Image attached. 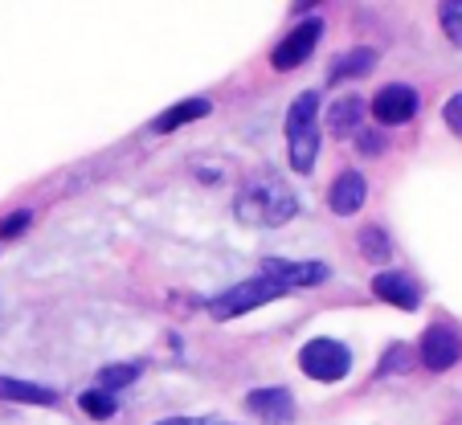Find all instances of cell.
Here are the masks:
<instances>
[{"label":"cell","mask_w":462,"mask_h":425,"mask_svg":"<svg viewBox=\"0 0 462 425\" xmlns=\"http://www.w3.org/2000/svg\"><path fill=\"white\" fill-rule=\"evenodd\" d=\"M295 213H299V197L291 192V184L274 172H258L254 180H245L234 200V217L250 229L287 226Z\"/></svg>","instance_id":"6da1fadb"},{"label":"cell","mask_w":462,"mask_h":425,"mask_svg":"<svg viewBox=\"0 0 462 425\" xmlns=\"http://www.w3.org/2000/svg\"><path fill=\"white\" fill-rule=\"evenodd\" d=\"M315 115H319V95L303 90L287 111V152H291V168L299 176H307L315 168L319 156V131H315Z\"/></svg>","instance_id":"7a4b0ae2"},{"label":"cell","mask_w":462,"mask_h":425,"mask_svg":"<svg viewBox=\"0 0 462 425\" xmlns=\"http://www.w3.org/2000/svg\"><path fill=\"white\" fill-rule=\"evenodd\" d=\"M299 368L319 384H336L352 373V352H348V344H340L332 336L307 339L303 352H299Z\"/></svg>","instance_id":"3957f363"},{"label":"cell","mask_w":462,"mask_h":425,"mask_svg":"<svg viewBox=\"0 0 462 425\" xmlns=\"http://www.w3.org/2000/svg\"><path fill=\"white\" fill-rule=\"evenodd\" d=\"M274 299H282V291L258 274V278H245V282H237V287L221 291V295H213L209 299V315L217 323H226V319H237V315L254 311V307L274 303Z\"/></svg>","instance_id":"277c9868"},{"label":"cell","mask_w":462,"mask_h":425,"mask_svg":"<svg viewBox=\"0 0 462 425\" xmlns=\"http://www.w3.org/2000/svg\"><path fill=\"white\" fill-rule=\"evenodd\" d=\"M262 278L274 282V287L287 295L295 287H319L332 278V266L328 262H291V258H262Z\"/></svg>","instance_id":"5b68a950"},{"label":"cell","mask_w":462,"mask_h":425,"mask_svg":"<svg viewBox=\"0 0 462 425\" xmlns=\"http://www.w3.org/2000/svg\"><path fill=\"white\" fill-rule=\"evenodd\" d=\"M418 360H421V368H430V373H450V368L462 360L458 331L446 328V323H430V328L421 331Z\"/></svg>","instance_id":"8992f818"},{"label":"cell","mask_w":462,"mask_h":425,"mask_svg":"<svg viewBox=\"0 0 462 425\" xmlns=\"http://www.w3.org/2000/svg\"><path fill=\"white\" fill-rule=\"evenodd\" d=\"M421 98L413 87H405V82H389V87H381L373 95V103H368V111H373V119L381 123V127H402V123H410L413 115H418Z\"/></svg>","instance_id":"52a82bcc"},{"label":"cell","mask_w":462,"mask_h":425,"mask_svg":"<svg viewBox=\"0 0 462 425\" xmlns=\"http://www.w3.org/2000/svg\"><path fill=\"white\" fill-rule=\"evenodd\" d=\"M319 33H323V21H315V17L303 21V25H295L279 45H274L271 66L279 69V74H291V69H299L315 53V45H319Z\"/></svg>","instance_id":"ba28073f"},{"label":"cell","mask_w":462,"mask_h":425,"mask_svg":"<svg viewBox=\"0 0 462 425\" xmlns=\"http://www.w3.org/2000/svg\"><path fill=\"white\" fill-rule=\"evenodd\" d=\"M245 409H250L258 421L266 425H291L295 421V397H291L282 384H274V389H254L250 397H245Z\"/></svg>","instance_id":"9c48e42d"},{"label":"cell","mask_w":462,"mask_h":425,"mask_svg":"<svg viewBox=\"0 0 462 425\" xmlns=\"http://www.w3.org/2000/svg\"><path fill=\"white\" fill-rule=\"evenodd\" d=\"M373 295L389 307H402V311H418L421 307V287L402 270H381L373 278Z\"/></svg>","instance_id":"30bf717a"},{"label":"cell","mask_w":462,"mask_h":425,"mask_svg":"<svg viewBox=\"0 0 462 425\" xmlns=\"http://www.w3.org/2000/svg\"><path fill=\"white\" fill-rule=\"evenodd\" d=\"M365 200H368V180L356 172V168L340 172L332 184H328V208H332L336 217H352V213H360Z\"/></svg>","instance_id":"8fae6325"},{"label":"cell","mask_w":462,"mask_h":425,"mask_svg":"<svg viewBox=\"0 0 462 425\" xmlns=\"http://www.w3.org/2000/svg\"><path fill=\"white\" fill-rule=\"evenodd\" d=\"M360 123H365V98H360V95L332 98V106H328V131H332L336 139L360 131Z\"/></svg>","instance_id":"7c38bea8"},{"label":"cell","mask_w":462,"mask_h":425,"mask_svg":"<svg viewBox=\"0 0 462 425\" xmlns=\"http://www.w3.org/2000/svg\"><path fill=\"white\" fill-rule=\"evenodd\" d=\"M373 66H376V50L360 45V50H348V53H340V58L332 61L328 82H332V87H340V82H348V79H365V74H373Z\"/></svg>","instance_id":"4fadbf2b"},{"label":"cell","mask_w":462,"mask_h":425,"mask_svg":"<svg viewBox=\"0 0 462 425\" xmlns=\"http://www.w3.org/2000/svg\"><path fill=\"white\" fill-rule=\"evenodd\" d=\"M209 111H213V103H209V98H184V103L168 106V111L160 115L156 123H152V131H160V135H168V131H180V127H189V123L205 119V115H209Z\"/></svg>","instance_id":"5bb4252c"},{"label":"cell","mask_w":462,"mask_h":425,"mask_svg":"<svg viewBox=\"0 0 462 425\" xmlns=\"http://www.w3.org/2000/svg\"><path fill=\"white\" fill-rule=\"evenodd\" d=\"M0 401H17V405H58V393L33 381H17V376H0Z\"/></svg>","instance_id":"9a60e30c"},{"label":"cell","mask_w":462,"mask_h":425,"mask_svg":"<svg viewBox=\"0 0 462 425\" xmlns=\"http://www.w3.org/2000/svg\"><path fill=\"white\" fill-rule=\"evenodd\" d=\"M143 376V360H123V365H106L98 368V393H119L127 389V384H135Z\"/></svg>","instance_id":"2e32d148"},{"label":"cell","mask_w":462,"mask_h":425,"mask_svg":"<svg viewBox=\"0 0 462 425\" xmlns=\"http://www.w3.org/2000/svg\"><path fill=\"white\" fill-rule=\"evenodd\" d=\"M356 242H360V254H365L368 262H389L393 258V242H389V234H384V226H365Z\"/></svg>","instance_id":"e0dca14e"},{"label":"cell","mask_w":462,"mask_h":425,"mask_svg":"<svg viewBox=\"0 0 462 425\" xmlns=\"http://www.w3.org/2000/svg\"><path fill=\"white\" fill-rule=\"evenodd\" d=\"M410 368H413L410 344H393V347H384L381 368H376V373H381V376H393V373H410Z\"/></svg>","instance_id":"ac0fdd59"},{"label":"cell","mask_w":462,"mask_h":425,"mask_svg":"<svg viewBox=\"0 0 462 425\" xmlns=\"http://www.w3.org/2000/svg\"><path fill=\"white\" fill-rule=\"evenodd\" d=\"M79 405H82V413L95 417V421H106V417H115V397H111V393L90 389V393H82V397H79Z\"/></svg>","instance_id":"d6986e66"},{"label":"cell","mask_w":462,"mask_h":425,"mask_svg":"<svg viewBox=\"0 0 462 425\" xmlns=\"http://www.w3.org/2000/svg\"><path fill=\"white\" fill-rule=\"evenodd\" d=\"M438 21H442L446 37H450L454 45H462V0H446L442 9H438Z\"/></svg>","instance_id":"ffe728a7"},{"label":"cell","mask_w":462,"mask_h":425,"mask_svg":"<svg viewBox=\"0 0 462 425\" xmlns=\"http://www.w3.org/2000/svg\"><path fill=\"white\" fill-rule=\"evenodd\" d=\"M29 221H33V213H29V208H17L13 217H0V242H13V237H21L29 229Z\"/></svg>","instance_id":"44dd1931"},{"label":"cell","mask_w":462,"mask_h":425,"mask_svg":"<svg viewBox=\"0 0 462 425\" xmlns=\"http://www.w3.org/2000/svg\"><path fill=\"white\" fill-rule=\"evenodd\" d=\"M442 119H446V127H450L454 135L462 139V90H458V95H450V98H446V106H442Z\"/></svg>","instance_id":"7402d4cb"},{"label":"cell","mask_w":462,"mask_h":425,"mask_svg":"<svg viewBox=\"0 0 462 425\" xmlns=\"http://www.w3.org/2000/svg\"><path fill=\"white\" fill-rule=\"evenodd\" d=\"M356 152H360V156H381V152H384V135H381V131H360V135H356Z\"/></svg>","instance_id":"603a6c76"},{"label":"cell","mask_w":462,"mask_h":425,"mask_svg":"<svg viewBox=\"0 0 462 425\" xmlns=\"http://www.w3.org/2000/svg\"><path fill=\"white\" fill-rule=\"evenodd\" d=\"M160 425H201V421H184V417H172V421H160Z\"/></svg>","instance_id":"cb8c5ba5"},{"label":"cell","mask_w":462,"mask_h":425,"mask_svg":"<svg viewBox=\"0 0 462 425\" xmlns=\"http://www.w3.org/2000/svg\"><path fill=\"white\" fill-rule=\"evenodd\" d=\"M201 425H213V421H201Z\"/></svg>","instance_id":"d4e9b609"}]
</instances>
